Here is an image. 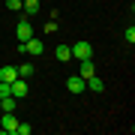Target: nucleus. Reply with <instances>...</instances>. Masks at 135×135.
<instances>
[{"label":"nucleus","instance_id":"nucleus-1","mask_svg":"<svg viewBox=\"0 0 135 135\" xmlns=\"http://www.w3.org/2000/svg\"><path fill=\"white\" fill-rule=\"evenodd\" d=\"M72 57H78V60H90V57H93V45L87 42V39H78V42L72 45Z\"/></svg>","mask_w":135,"mask_h":135},{"label":"nucleus","instance_id":"nucleus-2","mask_svg":"<svg viewBox=\"0 0 135 135\" xmlns=\"http://www.w3.org/2000/svg\"><path fill=\"white\" fill-rule=\"evenodd\" d=\"M15 33H18V42H27L30 36H33V24H30V18L24 15V18L18 21V27H15Z\"/></svg>","mask_w":135,"mask_h":135},{"label":"nucleus","instance_id":"nucleus-3","mask_svg":"<svg viewBox=\"0 0 135 135\" xmlns=\"http://www.w3.org/2000/svg\"><path fill=\"white\" fill-rule=\"evenodd\" d=\"M84 87H87V81H84L81 75H69V78H66V90L75 93V96H78V93H84Z\"/></svg>","mask_w":135,"mask_h":135},{"label":"nucleus","instance_id":"nucleus-4","mask_svg":"<svg viewBox=\"0 0 135 135\" xmlns=\"http://www.w3.org/2000/svg\"><path fill=\"white\" fill-rule=\"evenodd\" d=\"M0 126H3V129L0 132H15V126H18V120H15V111H3V117H0Z\"/></svg>","mask_w":135,"mask_h":135},{"label":"nucleus","instance_id":"nucleus-5","mask_svg":"<svg viewBox=\"0 0 135 135\" xmlns=\"http://www.w3.org/2000/svg\"><path fill=\"white\" fill-rule=\"evenodd\" d=\"M9 93H12L15 99H24L27 96V81H24V78H15V81L9 84Z\"/></svg>","mask_w":135,"mask_h":135},{"label":"nucleus","instance_id":"nucleus-6","mask_svg":"<svg viewBox=\"0 0 135 135\" xmlns=\"http://www.w3.org/2000/svg\"><path fill=\"white\" fill-rule=\"evenodd\" d=\"M21 45H24V54H42V51H45L42 39H36V36H30L27 42H21Z\"/></svg>","mask_w":135,"mask_h":135},{"label":"nucleus","instance_id":"nucleus-7","mask_svg":"<svg viewBox=\"0 0 135 135\" xmlns=\"http://www.w3.org/2000/svg\"><path fill=\"white\" fill-rule=\"evenodd\" d=\"M15 78H18V66H0V81H6V84H12Z\"/></svg>","mask_w":135,"mask_h":135},{"label":"nucleus","instance_id":"nucleus-8","mask_svg":"<svg viewBox=\"0 0 135 135\" xmlns=\"http://www.w3.org/2000/svg\"><path fill=\"white\" fill-rule=\"evenodd\" d=\"M84 81H87V87H90L93 93H102V90H105V81H102V78H96V75H90V78H84Z\"/></svg>","mask_w":135,"mask_h":135},{"label":"nucleus","instance_id":"nucleus-9","mask_svg":"<svg viewBox=\"0 0 135 135\" xmlns=\"http://www.w3.org/2000/svg\"><path fill=\"white\" fill-rule=\"evenodd\" d=\"M21 9H24V15L30 18V15L39 12V0H21Z\"/></svg>","mask_w":135,"mask_h":135},{"label":"nucleus","instance_id":"nucleus-10","mask_svg":"<svg viewBox=\"0 0 135 135\" xmlns=\"http://www.w3.org/2000/svg\"><path fill=\"white\" fill-rule=\"evenodd\" d=\"M81 78H90V75H96V66H93V60H81V72H78Z\"/></svg>","mask_w":135,"mask_h":135},{"label":"nucleus","instance_id":"nucleus-11","mask_svg":"<svg viewBox=\"0 0 135 135\" xmlns=\"http://www.w3.org/2000/svg\"><path fill=\"white\" fill-rule=\"evenodd\" d=\"M0 108H3V111H15L18 102H15V96H3V99H0Z\"/></svg>","mask_w":135,"mask_h":135},{"label":"nucleus","instance_id":"nucleus-12","mask_svg":"<svg viewBox=\"0 0 135 135\" xmlns=\"http://www.w3.org/2000/svg\"><path fill=\"white\" fill-rule=\"evenodd\" d=\"M54 54H57V60H69V57H72V48H69V45H57Z\"/></svg>","mask_w":135,"mask_h":135},{"label":"nucleus","instance_id":"nucleus-13","mask_svg":"<svg viewBox=\"0 0 135 135\" xmlns=\"http://www.w3.org/2000/svg\"><path fill=\"white\" fill-rule=\"evenodd\" d=\"M33 75V63H21L18 66V78H30Z\"/></svg>","mask_w":135,"mask_h":135},{"label":"nucleus","instance_id":"nucleus-14","mask_svg":"<svg viewBox=\"0 0 135 135\" xmlns=\"http://www.w3.org/2000/svg\"><path fill=\"white\" fill-rule=\"evenodd\" d=\"M15 132H18V135H30V132H33V126H30V123H18V126H15Z\"/></svg>","mask_w":135,"mask_h":135},{"label":"nucleus","instance_id":"nucleus-15","mask_svg":"<svg viewBox=\"0 0 135 135\" xmlns=\"http://www.w3.org/2000/svg\"><path fill=\"white\" fill-rule=\"evenodd\" d=\"M123 39H126V42H129V45L135 42V27H132V24H129V27L123 30Z\"/></svg>","mask_w":135,"mask_h":135},{"label":"nucleus","instance_id":"nucleus-16","mask_svg":"<svg viewBox=\"0 0 135 135\" xmlns=\"http://www.w3.org/2000/svg\"><path fill=\"white\" fill-rule=\"evenodd\" d=\"M6 6H9V12H18L21 9V0H6Z\"/></svg>","mask_w":135,"mask_h":135},{"label":"nucleus","instance_id":"nucleus-17","mask_svg":"<svg viewBox=\"0 0 135 135\" xmlns=\"http://www.w3.org/2000/svg\"><path fill=\"white\" fill-rule=\"evenodd\" d=\"M45 33H57V21H48L45 24Z\"/></svg>","mask_w":135,"mask_h":135}]
</instances>
